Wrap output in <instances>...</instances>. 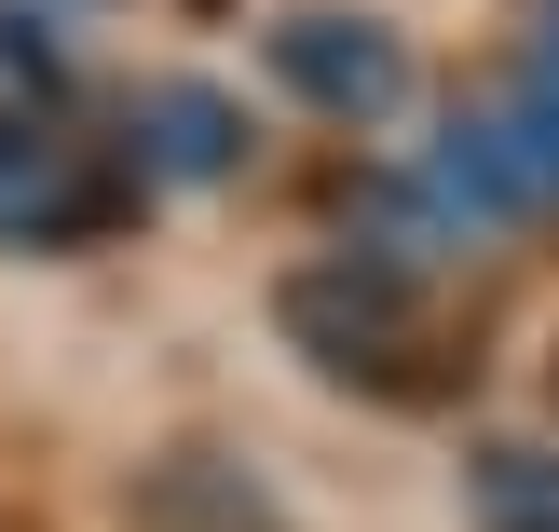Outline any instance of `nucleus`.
<instances>
[{
    "label": "nucleus",
    "mask_w": 559,
    "mask_h": 532,
    "mask_svg": "<svg viewBox=\"0 0 559 532\" xmlns=\"http://www.w3.org/2000/svg\"><path fill=\"white\" fill-rule=\"evenodd\" d=\"M424 205H451V218H546L559 205V69H519L451 109V137L424 151Z\"/></svg>",
    "instance_id": "obj_1"
},
{
    "label": "nucleus",
    "mask_w": 559,
    "mask_h": 532,
    "mask_svg": "<svg viewBox=\"0 0 559 532\" xmlns=\"http://www.w3.org/2000/svg\"><path fill=\"white\" fill-rule=\"evenodd\" d=\"M109 205H123V178L96 164V137L0 109V246H82Z\"/></svg>",
    "instance_id": "obj_2"
},
{
    "label": "nucleus",
    "mask_w": 559,
    "mask_h": 532,
    "mask_svg": "<svg viewBox=\"0 0 559 532\" xmlns=\"http://www.w3.org/2000/svg\"><path fill=\"white\" fill-rule=\"evenodd\" d=\"M273 82L314 96L328 123H382V109L409 96V42L369 27V14H287L273 27Z\"/></svg>",
    "instance_id": "obj_3"
},
{
    "label": "nucleus",
    "mask_w": 559,
    "mask_h": 532,
    "mask_svg": "<svg viewBox=\"0 0 559 532\" xmlns=\"http://www.w3.org/2000/svg\"><path fill=\"white\" fill-rule=\"evenodd\" d=\"M136 164H164V178H233L246 164V109L218 96V82H151V96H136Z\"/></svg>",
    "instance_id": "obj_4"
},
{
    "label": "nucleus",
    "mask_w": 559,
    "mask_h": 532,
    "mask_svg": "<svg viewBox=\"0 0 559 532\" xmlns=\"http://www.w3.org/2000/svg\"><path fill=\"white\" fill-rule=\"evenodd\" d=\"M478 519L491 532H559V464L546 451H491L478 464Z\"/></svg>",
    "instance_id": "obj_5"
},
{
    "label": "nucleus",
    "mask_w": 559,
    "mask_h": 532,
    "mask_svg": "<svg viewBox=\"0 0 559 532\" xmlns=\"http://www.w3.org/2000/svg\"><path fill=\"white\" fill-rule=\"evenodd\" d=\"M41 69H55V55H41V42H14V27H0V82H41Z\"/></svg>",
    "instance_id": "obj_6"
},
{
    "label": "nucleus",
    "mask_w": 559,
    "mask_h": 532,
    "mask_svg": "<svg viewBox=\"0 0 559 532\" xmlns=\"http://www.w3.org/2000/svg\"><path fill=\"white\" fill-rule=\"evenodd\" d=\"M533 69H559V0H546V55H533Z\"/></svg>",
    "instance_id": "obj_7"
}]
</instances>
